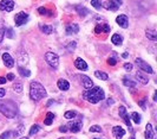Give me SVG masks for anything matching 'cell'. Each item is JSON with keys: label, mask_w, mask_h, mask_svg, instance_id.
Wrapping results in <instances>:
<instances>
[{"label": "cell", "mask_w": 157, "mask_h": 139, "mask_svg": "<svg viewBox=\"0 0 157 139\" xmlns=\"http://www.w3.org/2000/svg\"><path fill=\"white\" fill-rule=\"evenodd\" d=\"M83 98L91 104H97L105 98V93L100 87H92L83 94Z\"/></svg>", "instance_id": "6da1fadb"}, {"label": "cell", "mask_w": 157, "mask_h": 139, "mask_svg": "<svg viewBox=\"0 0 157 139\" xmlns=\"http://www.w3.org/2000/svg\"><path fill=\"white\" fill-rule=\"evenodd\" d=\"M46 90L43 87V85H40L37 81H32L30 85V96L33 101H39L43 98L46 96Z\"/></svg>", "instance_id": "7a4b0ae2"}, {"label": "cell", "mask_w": 157, "mask_h": 139, "mask_svg": "<svg viewBox=\"0 0 157 139\" xmlns=\"http://www.w3.org/2000/svg\"><path fill=\"white\" fill-rule=\"evenodd\" d=\"M0 113H2L5 117L12 119L17 114V105L12 100H0Z\"/></svg>", "instance_id": "3957f363"}, {"label": "cell", "mask_w": 157, "mask_h": 139, "mask_svg": "<svg viewBox=\"0 0 157 139\" xmlns=\"http://www.w3.org/2000/svg\"><path fill=\"white\" fill-rule=\"evenodd\" d=\"M45 61L52 68H57L58 64H59V57H58V55L56 52H52V51H47L45 54Z\"/></svg>", "instance_id": "277c9868"}, {"label": "cell", "mask_w": 157, "mask_h": 139, "mask_svg": "<svg viewBox=\"0 0 157 139\" xmlns=\"http://www.w3.org/2000/svg\"><path fill=\"white\" fill-rule=\"evenodd\" d=\"M27 21H28V14L25 13V12H19V13L15 14V17H14V23H15L17 26L25 25Z\"/></svg>", "instance_id": "5b68a950"}, {"label": "cell", "mask_w": 157, "mask_h": 139, "mask_svg": "<svg viewBox=\"0 0 157 139\" xmlns=\"http://www.w3.org/2000/svg\"><path fill=\"white\" fill-rule=\"evenodd\" d=\"M136 64H137V67L141 69V70H143V71H145V73H148V74H154V69L145 62V61H143L142 58H136Z\"/></svg>", "instance_id": "8992f818"}, {"label": "cell", "mask_w": 157, "mask_h": 139, "mask_svg": "<svg viewBox=\"0 0 157 139\" xmlns=\"http://www.w3.org/2000/svg\"><path fill=\"white\" fill-rule=\"evenodd\" d=\"M66 126L72 133H78L83 127V123H81V120H71V121H69V124Z\"/></svg>", "instance_id": "52a82bcc"}, {"label": "cell", "mask_w": 157, "mask_h": 139, "mask_svg": "<svg viewBox=\"0 0 157 139\" xmlns=\"http://www.w3.org/2000/svg\"><path fill=\"white\" fill-rule=\"evenodd\" d=\"M118 112H119V117L125 121V124H126V126L129 127V130L131 131V132H134L132 130V127H131V121H130V118H129V115H128V113H126V108L124 107V106H121L119 107V110H118Z\"/></svg>", "instance_id": "ba28073f"}, {"label": "cell", "mask_w": 157, "mask_h": 139, "mask_svg": "<svg viewBox=\"0 0 157 139\" xmlns=\"http://www.w3.org/2000/svg\"><path fill=\"white\" fill-rule=\"evenodd\" d=\"M14 1L12 0H1L0 1V10L1 11H6V12H11L14 8Z\"/></svg>", "instance_id": "9c48e42d"}, {"label": "cell", "mask_w": 157, "mask_h": 139, "mask_svg": "<svg viewBox=\"0 0 157 139\" xmlns=\"http://www.w3.org/2000/svg\"><path fill=\"white\" fill-rule=\"evenodd\" d=\"M116 21H117V24H118L121 27H123V29H126L128 25H129L128 17H126L125 14H119V15L116 18Z\"/></svg>", "instance_id": "30bf717a"}, {"label": "cell", "mask_w": 157, "mask_h": 139, "mask_svg": "<svg viewBox=\"0 0 157 139\" xmlns=\"http://www.w3.org/2000/svg\"><path fill=\"white\" fill-rule=\"evenodd\" d=\"M112 135L116 139H122L125 136V130H123V127L121 126H115L112 129Z\"/></svg>", "instance_id": "8fae6325"}, {"label": "cell", "mask_w": 157, "mask_h": 139, "mask_svg": "<svg viewBox=\"0 0 157 139\" xmlns=\"http://www.w3.org/2000/svg\"><path fill=\"white\" fill-rule=\"evenodd\" d=\"M2 61L5 62V65H6L7 68H12V67H14V60L12 58V56H11L9 54L5 52V54L2 55Z\"/></svg>", "instance_id": "7c38bea8"}, {"label": "cell", "mask_w": 157, "mask_h": 139, "mask_svg": "<svg viewBox=\"0 0 157 139\" xmlns=\"http://www.w3.org/2000/svg\"><path fill=\"white\" fill-rule=\"evenodd\" d=\"M80 80H81V83H83L84 88L90 89V88L93 87V82H92V80H91L89 76H86V75H80Z\"/></svg>", "instance_id": "4fadbf2b"}, {"label": "cell", "mask_w": 157, "mask_h": 139, "mask_svg": "<svg viewBox=\"0 0 157 139\" xmlns=\"http://www.w3.org/2000/svg\"><path fill=\"white\" fill-rule=\"evenodd\" d=\"M103 6H104L106 10H110V11H117V10L119 8V6H118L113 0H106V1L103 4Z\"/></svg>", "instance_id": "5bb4252c"}, {"label": "cell", "mask_w": 157, "mask_h": 139, "mask_svg": "<svg viewBox=\"0 0 157 139\" xmlns=\"http://www.w3.org/2000/svg\"><path fill=\"white\" fill-rule=\"evenodd\" d=\"M57 86H58V88L60 89V90H69V88H70V83H69V81H66V80H64V79H59L58 80V82H57Z\"/></svg>", "instance_id": "9a60e30c"}, {"label": "cell", "mask_w": 157, "mask_h": 139, "mask_svg": "<svg viewBox=\"0 0 157 139\" xmlns=\"http://www.w3.org/2000/svg\"><path fill=\"white\" fill-rule=\"evenodd\" d=\"M75 67H76L78 70H83V71L87 70V64H86L85 61L81 60V58H77V60L75 61Z\"/></svg>", "instance_id": "2e32d148"}, {"label": "cell", "mask_w": 157, "mask_h": 139, "mask_svg": "<svg viewBox=\"0 0 157 139\" xmlns=\"http://www.w3.org/2000/svg\"><path fill=\"white\" fill-rule=\"evenodd\" d=\"M136 79H137L138 82H141L142 85H148V83H149V79H148V76H147L144 73H141V71L136 73Z\"/></svg>", "instance_id": "e0dca14e"}, {"label": "cell", "mask_w": 157, "mask_h": 139, "mask_svg": "<svg viewBox=\"0 0 157 139\" xmlns=\"http://www.w3.org/2000/svg\"><path fill=\"white\" fill-rule=\"evenodd\" d=\"M145 139H155V132L151 124H147L145 126Z\"/></svg>", "instance_id": "ac0fdd59"}, {"label": "cell", "mask_w": 157, "mask_h": 139, "mask_svg": "<svg viewBox=\"0 0 157 139\" xmlns=\"http://www.w3.org/2000/svg\"><path fill=\"white\" fill-rule=\"evenodd\" d=\"M79 31L78 24H70L66 26V33L68 35H76Z\"/></svg>", "instance_id": "d6986e66"}, {"label": "cell", "mask_w": 157, "mask_h": 139, "mask_svg": "<svg viewBox=\"0 0 157 139\" xmlns=\"http://www.w3.org/2000/svg\"><path fill=\"white\" fill-rule=\"evenodd\" d=\"M111 42H112V44H115V45H122V43H123V37H122L119 33H115V35L111 37Z\"/></svg>", "instance_id": "ffe728a7"}, {"label": "cell", "mask_w": 157, "mask_h": 139, "mask_svg": "<svg viewBox=\"0 0 157 139\" xmlns=\"http://www.w3.org/2000/svg\"><path fill=\"white\" fill-rule=\"evenodd\" d=\"M76 11L78 12V14H79V15H81V17H85L86 14H89V10H87L85 6L76 5Z\"/></svg>", "instance_id": "44dd1931"}, {"label": "cell", "mask_w": 157, "mask_h": 139, "mask_svg": "<svg viewBox=\"0 0 157 139\" xmlns=\"http://www.w3.org/2000/svg\"><path fill=\"white\" fill-rule=\"evenodd\" d=\"M145 36L149 38V39H151V40H157V32L155 30H150V29H148L147 31H145Z\"/></svg>", "instance_id": "7402d4cb"}, {"label": "cell", "mask_w": 157, "mask_h": 139, "mask_svg": "<svg viewBox=\"0 0 157 139\" xmlns=\"http://www.w3.org/2000/svg\"><path fill=\"white\" fill-rule=\"evenodd\" d=\"M94 76H96L97 79H99V80H103V81H106V80L109 79L108 74H106V73H104V71H100V70L94 71Z\"/></svg>", "instance_id": "603a6c76"}, {"label": "cell", "mask_w": 157, "mask_h": 139, "mask_svg": "<svg viewBox=\"0 0 157 139\" xmlns=\"http://www.w3.org/2000/svg\"><path fill=\"white\" fill-rule=\"evenodd\" d=\"M53 119H55V114L51 113V112H49V113L46 114V118H45V120H44V124L47 125V126H50V125H52Z\"/></svg>", "instance_id": "cb8c5ba5"}, {"label": "cell", "mask_w": 157, "mask_h": 139, "mask_svg": "<svg viewBox=\"0 0 157 139\" xmlns=\"http://www.w3.org/2000/svg\"><path fill=\"white\" fill-rule=\"evenodd\" d=\"M39 29H40V31L44 32L45 35H50V33L52 32V27H51L50 25H43V24H40V25H39Z\"/></svg>", "instance_id": "d4e9b609"}, {"label": "cell", "mask_w": 157, "mask_h": 139, "mask_svg": "<svg viewBox=\"0 0 157 139\" xmlns=\"http://www.w3.org/2000/svg\"><path fill=\"white\" fill-rule=\"evenodd\" d=\"M131 119L135 121V124L140 125V124H141V119H142V118H141V115H140L137 112H132V113H131Z\"/></svg>", "instance_id": "484cf974"}, {"label": "cell", "mask_w": 157, "mask_h": 139, "mask_svg": "<svg viewBox=\"0 0 157 139\" xmlns=\"http://www.w3.org/2000/svg\"><path fill=\"white\" fill-rule=\"evenodd\" d=\"M18 71L20 73V75H21V76H25V77H28V76L31 75V71H30L28 69L23 68V67H19V68H18Z\"/></svg>", "instance_id": "4316f807"}, {"label": "cell", "mask_w": 157, "mask_h": 139, "mask_svg": "<svg viewBox=\"0 0 157 139\" xmlns=\"http://www.w3.org/2000/svg\"><path fill=\"white\" fill-rule=\"evenodd\" d=\"M13 89H14L17 93H21V92H23V82H20V81L14 82V85H13Z\"/></svg>", "instance_id": "83f0119b"}, {"label": "cell", "mask_w": 157, "mask_h": 139, "mask_svg": "<svg viewBox=\"0 0 157 139\" xmlns=\"http://www.w3.org/2000/svg\"><path fill=\"white\" fill-rule=\"evenodd\" d=\"M64 117H65V119H73L75 117H77V112L76 111H68V112H65Z\"/></svg>", "instance_id": "f1b7e54d"}, {"label": "cell", "mask_w": 157, "mask_h": 139, "mask_svg": "<svg viewBox=\"0 0 157 139\" xmlns=\"http://www.w3.org/2000/svg\"><path fill=\"white\" fill-rule=\"evenodd\" d=\"M123 83H124V86H126V87H135V86H136V83H135L134 81H131L130 79H128V77H124V79H123Z\"/></svg>", "instance_id": "f546056e"}, {"label": "cell", "mask_w": 157, "mask_h": 139, "mask_svg": "<svg viewBox=\"0 0 157 139\" xmlns=\"http://www.w3.org/2000/svg\"><path fill=\"white\" fill-rule=\"evenodd\" d=\"M4 35H5L7 38H11V39H13V38H14V32H13V30H12V29H5Z\"/></svg>", "instance_id": "4dcf8cb0"}, {"label": "cell", "mask_w": 157, "mask_h": 139, "mask_svg": "<svg viewBox=\"0 0 157 139\" xmlns=\"http://www.w3.org/2000/svg\"><path fill=\"white\" fill-rule=\"evenodd\" d=\"M89 131L90 132H94V133H100L102 132V127L98 126V125H92V126H90Z\"/></svg>", "instance_id": "1f68e13d"}, {"label": "cell", "mask_w": 157, "mask_h": 139, "mask_svg": "<svg viewBox=\"0 0 157 139\" xmlns=\"http://www.w3.org/2000/svg\"><path fill=\"white\" fill-rule=\"evenodd\" d=\"M39 130H40V126L39 125H33L32 127H31V130H30V136H33V135H36V133H38L39 132Z\"/></svg>", "instance_id": "d6a6232c"}, {"label": "cell", "mask_w": 157, "mask_h": 139, "mask_svg": "<svg viewBox=\"0 0 157 139\" xmlns=\"http://www.w3.org/2000/svg\"><path fill=\"white\" fill-rule=\"evenodd\" d=\"M38 12H39L40 14H43V15H52V12L47 11L45 7H39V8H38Z\"/></svg>", "instance_id": "836d02e7"}, {"label": "cell", "mask_w": 157, "mask_h": 139, "mask_svg": "<svg viewBox=\"0 0 157 139\" xmlns=\"http://www.w3.org/2000/svg\"><path fill=\"white\" fill-rule=\"evenodd\" d=\"M91 5H92L96 10H100V7H102L100 0H91Z\"/></svg>", "instance_id": "e575fe53"}, {"label": "cell", "mask_w": 157, "mask_h": 139, "mask_svg": "<svg viewBox=\"0 0 157 139\" xmlns=\"http://www.w3.org/2000/svg\"><path fill=\"white\" fill-rule=\"evenodd\" d=\"M102 30H103V32L109 33L110 30H111V27H110V25H108V24H102Z\"/></svg>", "instance_id": "d590c367"}, {"label": "cell", "mask_w": 157, "mask_h": 139, "mask_svg": "<svg viewBox=\"0 0 157 139\" xmlns=\"http://www.w3.org/2000/svg\"><path fill=\"white\" fill-rule=\"evenodd\" d=\"M11 132L9 131H6V132H4V133H1L0 135V139H8L9 137H11Z\"/></svg>", "instance_id": "8d00e7d4"}, {"label": "cell", "mask_w": 157, "mask_h": 139, "mask_svg": "<svg viewBox=\"0 0 157 139\" xmlns=\"http://www.w3.org/2000/svg\"><path fill=\"white\" fill-rule=\"evenodd\" d=\"M108 64L113 67V65H116V64H117V60H116L115 57H110V58L108 60Z\"/></svg>", "instance_id": "74e56055"}, {"label": "cell", "mask_w": 157, "mask_h": 139, "mask_svg": "<svg viewBox=\"0 0 157 139\" xmlns=\"http://www.w3.org/2000/svg\"><path fill=\"white\" fill-rule=\"evenodd\" d=\"M124 69L126 71H131L132 70V64L131 63H124Z\"/></svg>", "instance_id": "f35d334b"}, {"label": "cell", "mask_w": 157, "mask_h": 139, "mask_svg": "<svg viewBox=\"0 0 157 139\" xmlns=\"http://www.w3.org/2000/svg\"><path fill=\"white\" fill-rule=\"evenodd\" d=\"M94 32H96V33H102V32H103V30H102V24H98V25H96Z\"/></svg>", "instance_id": "ab89813d"}, {"label": "cell", "mask_w": 157, "mask_h": 139, "mask_svg": "<svg viewBox=\"0 0 157 139\" xmlns=\"http://www.w3.org/2000/svg\"><path fill=\"white\" fill-rule=\"evenodd\" d=\"M59 131H60L62 133H66V132L69 131V129H68V126H66V125H63V126H60V127H59Z\"/></svg>", "instance_id": "60d3db41"}, {"label": "cell", "mask_w": 157, "mask_h": 139, "mask_svg": "<svg viewBox=\"0 0 157 139\" xmlns=\"http://www.w3.org/2000/svg\"><path fill=\"white\" fill-rule=\"evenodd\" d=\"M4 32H5V29L4 27H0V43L2 42V39H4Z\"/></svg>", "instance_id": "b9f144b4"}, {"label": "cell", "mask_w": 157, "mask_h": 139, "mask_svg": "<svg viewBox=\"0 0 157 139\" xmlns=\"http://www.w3.org/2000/svg\"><path fill=\"white\" fill-rule=\"evenodd\" d=\"M21 129H23V126H19V129H18V131H14V133H13V135H14L15 137H17V136H19V135H20V133L23 132V130H21Z\"/></svg>", "instance_id": "7bdbcfd3"}, {"label": "cell", "mask_w": 157, "mask_h": 139, "mask_svg": "<svg viewBox=\"0 0 157 139\" xmlns=\"http://www.w3.org/2000/svg\"><path fill=\"white\" fill-rule=\"evenodd\" d=\"M70 45H69V50H73L75 48H76V42H71V43H69Z\"/></svg>", "instance_id": "ee69618b"}, {"label": "cell", "mask_w": 157, "mask_h": 139, "mask_svg": "<svg viewBox=\"0 0 157 139\" xmlns=\"http://www.w3.org/2000/svg\"><path fill=\"white\" fill-rule=\"evenodd\" d=\"M6 95V90L4 88H0V98H4Z\"/></svg>", "instance_id": "f6af8a7d"}, {"label": "cell", "mask_w": 157, "mask_h": 139, "mask_svg": "<svg viewBox=\"0 0 157 139\" xmlns=\"http://www.w3.org/2000/svg\"><path fill=\"white\" fill-rule=\"evenodd\" d=\"M6 80H9V81H12V80H14V75L9 73V74L7 75V77H6Z\"/></svg>", "instance_id": "bcb514c9"}, {"label": "cell", "mask_w": 157, "mask_h": 139, "mask_svg": "<svg viewBox=\"0 0 157 139\" xmlns=\"http://www.w3.org/2000/svg\"><path fill=\"white\" fill-rule=\"evenodd\" d=\"M6 82H7L6 77H0V85H4V83H6Z\"/></svg>", "instance_id": "7dc6e473"}, {"label": "cell", "mask_w": 157, "mask_h": 139, "mask_svg": "<svg viewBox=\"0 0 157 139\" xmlns=\"http://www.w3.org/2000/svg\"><path fill=\"white\" fill-rule=\"evenodd\" d=\"M113 1H115V2H116L118 6H121V5H122V2H123L122 0H113Z\"/></svg>", "instance_id": "c3c4849f"}, {"label": "cell", "mask_w": 157, "mask_h": 139, "mask_svg": "<svg viewBox=\"0 0 157 139\" xmlns=\"http://www.w3.org/2000/svg\"><path fill=\"white\" fill-rule=\"evenodd\" d=\"M128 56H129L128 52H123V54H122V57H123V58H128Z\"/></svg>", "instance_id": "681fc988"}, {"label": "cell", "mask_w": 157, "mask_h": 139, "mask_svg": "<svg viewBox=\"0 0 157 139\" xmlns=\"http://www.w3.org/2000/svg\"><path fill=\"white\" fill-rule=\"evenodd\" d=\"M144 101H145V100H141V101L138 102V104H140V105H141V106H142L143 108H144Z\"/></svg>", "instance_id": "f907efd6"}, {"label": "cell", "mask_w": 157, "mask_h": 139, "mask_svg": "<svg viewBox=\"0 0 157 139\" xmlns=\"http://www.w3.org/2000/svg\"><path fill=\"white\" fill-rule=\"evenodd\" d=\"M112 104H113V100L112 99H109L108 100V105H112Z\"/></svg>", "instance_id": "816d5d0a"}, {"label": "cell", "mask_w": 157, "mask_h": 139, "mask_svg": "<svg viewBox=\"0 0 157 139\" xmlns=\"http://www.w3.org/2000/svg\"><path fill=\"white\" fill-rule=\"evenodd\" d=\"M157 100V93L155 92V94H154V101H156Z\"/></svg>", "instance_id": "f5cc1de1"}, {"label": "cell", "mask_w": 157, "mask_h": 139, "mask_svg": "<svg viewBox=\"0 0 157 139\" xmlns=\"http://www.w3.org/2000/svg\"><path fill=\"white\" fill-rule=\"evenodd\" d=\"M52 102H53V100H49V104H47V106H50V105H52Z\"/></svg>", "instance_id": "db71d44e"}, {"label": "cell", "mask_w": 157, "mask_h": 139, "mask_svg": "<svg viewBox=\"0 0 157 139\" xmlns=\"http://www.w3.org/2000/svg\"><path fill=\"white\" fill-rule=\"evenodd\" d=\"M19 139H28L27 137H21V138H19Z\"/></svg>", "instance_id": "11a10c76"}, {"label": "cell", "mask_w": 157, "mask_h": 139, "mask_svg": "<svg viewBox=\"0 0 157 139\" xmlns=\"http://www.w3.org/2000/svg\"><path fill=\"white\" fill-rule=\"evenodd\" d=\"M58 139H69V138H58Z\"/></svg>", "instance_id": "9f6ffc18"}, {"label": "cell", "mask_w": 157, "mask_h": 139, "mask_svg": "<svg viewBox=\"0 0 157 139\" xmlns=\"http://www.w3.org/2000/svg\"><path fill=\"white\" fill-rule=\"evenodd\" d=\"M93 139H100V138H93Z\"/></svg>", "instance_id": "6f0895ef"}, {"label": "cell", "mask_w": 157, "mask_h": 139, "mask_svg": "<svg viewBox=\"0 0 157 139\" xmlns=\"http://www.w3.org/2000/svg\"><path fill=\"white\" fill-rule=\"evenodd\" d=\"M130 139H135V138H134V137H132V138H130Z\"/></svg>", "instance_id": "680465c9"}]
</instances>
